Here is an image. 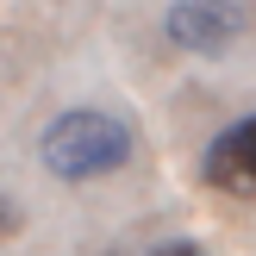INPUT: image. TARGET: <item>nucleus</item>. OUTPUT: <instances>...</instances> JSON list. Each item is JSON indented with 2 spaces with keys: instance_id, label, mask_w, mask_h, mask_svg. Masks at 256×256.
<instances>
[{
  "instance_id": "20e7f679",
  "label": "nucleus",
  "mask_w": 256,
  "mask_h": 256,
  "mask_svg": "<svg viewBox=\"0 0 256 256\" xmlns=\"http://www.w3.org/2000/svg\"><path fill=\"white\" fill-rule=\"evenodd\" d=\"M150 256H200V250H194V244H156Z\"/></svg>"
},
{
  "instance_id": "7ed1b4c3",
  "label": "nucleus",
  "mask_w": 256,
  "mask_h": 256,
  "mask_svg": "<svg viewBox=\"0 0 256 256\" xmlns=\"http://www.w3.org/2000/svg\"><path fill=\"white\" fill-rule=\"evenodd\" d=\"M200 169H206V182L225 188V194H256V112L238 119V125H225V132L212 138V150H206Z\"/></svg>"
},
{
  "instance_id": "f257e3e1",
  "label": "nucleus",
  "mask_w": 256,
  "mask_h": 256,
  "mask_svg": "<svg viewBox=\"0 0 256 256\" xmlns=\"http://www.w3.org/2000/svg\"><path fill=\"white\" fill-rule=\"evenodd\" d=\"M38 156H44V169L56 182H94V175H112V169L132 162V132L112 112L75 106V112H62V119L44 125Z\"/></svg>"
},
{
  "instance_id": "f03ea898",
  "label": "nucleus",
  "mask_w": 256,
  "mask_h": 256,
  "mask_svg": "<svg viewBox=\"0 0 256 256\" xmlns=\"http://www.w3.org/2000/svg\"><path fill=\"white\" fill-rule=\"evenodd\" d=\"M169 38L182 50H200V56H219L244 38V12L232 0H175L169 6Z\"/></svg>"
}]
</instances>
